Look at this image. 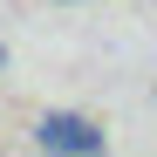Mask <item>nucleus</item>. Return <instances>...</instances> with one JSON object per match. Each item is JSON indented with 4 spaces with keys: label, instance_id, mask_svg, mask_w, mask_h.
<instances>
[{
    "label": "nucleus",
    "instance_id": "obj_2",
    "mask_svg": "<svg viewBox=\"0 0 157 157\" xmlns=\"http://www.w3.org/2000/svg\"><path fill=\"white\" fill-rule=\"evenodd\" d=\"M0 75H7V41H0Z\"/></svg>",
    "mask_w": 157,
    "mask_h": 157
},
{
    "label": "nucleus",
    "instance_id": "obj_3",
    "mask_svg": "<svg viewBox=\"0 0 157 157\" xmlns=\"http://www.w3.org/2000/svg\"><path fill=\"white\" fill-rule=\"evenodd\" d=\"M62 7H82V0H62Z\"/></svg>",
    "mask_w": 157,
    "mask_h": 157
},
{
    "label": "nucleus",
    "instance_id": "obj_1",
    "mask_svg": "<svg viewBox=\"0 0 157 157\" xmlns=\"http://www.w3.org/2000/svg\"><path fill=\"white\" fill-rule=\"evenodd\" d=\"M34 144L48 157H109V130L96 116H75V109H48L34 123Z\"/></svg>",
    "mask_w": 157,
    "mask_h": 157
}]
</instances>
